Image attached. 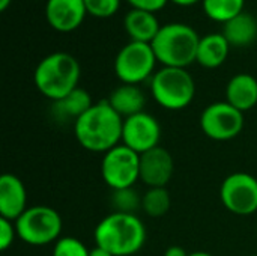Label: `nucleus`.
<instances>
[{
	"label": "nucleus",
	"mask_w": 257,
	"mask_h": 256,
	"mask_svg": "<svg viewBox=\"0 0 257 256\" xmlns=\"http://www.w3.org/2000/svg\"><path fill=\"white\" fill-rule=\"evenodd\" d=\"M72 128L81 148L105 154L122 143L123 119L113 110L107 100H102L93 103Z\"/></svg>",
	"instance_id": "1"
},
{
	"label": "nucleus",
	"mask_w": 257,
	"mask_h": 256,
	"mask_svg": "<svg viewBox=\"0 0 257 256\" xmlns=\"http://www.w3.org/2000/svg\"><path fill=\"white\" fill-rule=\"evenodd\" d=\"M96 246L113 256L136 255L146 241L145 223L136 214L110 213L95 228Z\"/></svg>",
	"instance_id": "2"
},
{
	"label": "nucleus",
	"mask_w": 257,
	"mask_h": 256,
	"mask_svg": "<svg viewBox=\"0 0 257 256\" xmlns=\"http://www.w3.org/2000/svg\"><path fill=\"white\" fill-rule=\"evenodd\" d=\"M80 74V63L72 54L56 51L36 65L33 81L45 98L57 101L78 88Z\"/></svg>",
	"instance_id": "3"
},
{
	"label": "nucleus",
	"mask_w": 257,
	"mask_h": 256,
	"mask_svg": "<svg viewBox=\"0 0 257 256\" xmlns=\"http://www.w3.org/2000/svg\"><path fill=\"white\" fill-rule=\"evenodd\" d=\"M200 36L184 23H170L161 26L158 35L151 42L157 60L163 66L187 68L196 62Z\"/></svg>",
	"instance_id": "4"
},
{
	"label": "nucleus",
	"mask_w": 257,
	"mask_h": 256,
	"mask_svg": "<svg viewBox=\"0 0 257 256\" xmlns=\"http://www.w3.org/2000/svg\"><path fill=\"white\" fill-rule=\"evenodd\" d=\"M152 98L167 110L188 107L196 95V83L187 68L163 66L151 78Z\"/></svg>",
	"instance_id": "5"
},
{
	"label": "nucleus",
	"mask_w": 257,
	"mask_h": 256,
	"mask_svg": "<svg viewBox=\"0 0 257 256\" xmlns=\"http://www.w3.org/2000/svg\"><path fill=\"white\" fill-rule=\"evenodd\" d=\"M18 238L29 246L41 247L60 238L63 222L60 214L48 205L29 207L17 220Z\"/></svg>",
	"instance_id": "6"
},
{
	"label": "nucleus",
	"mask_w": 257,
	"mask_h": 256,
	"mask_svg": "<svg viewBox=\"0 0 257 256\" xmlns=\"http://www.w3.org/2000/svg\"><path fill=\"white\" fill-rule=\"evenodd\" d=\"M157 56L151 44L130 41L114 57V74L125 84H140L155 74Z\"/></svg>",
	"instance_id": "7"
},
{
	"label": "nucleus",
	"mask_w": 257,
	"mask_h": 256,
	"mask_svg": "<svg viewBox=\"0 0 257 256\" xmlns=\"http://www.w3.org/2000/svg\"><path fill=\"white\" fill-rule=\"evenodd\" d=\"M101 177L111 190L134 187L140 180V154L125 145H117L104 154Z\"/></svg>",
	"instance_id": "8"
},
{
	"label": "nucleus",
	"mask_w": 257,
	"mask_h": 256,
	"mask_svg": "<svg viewBox=\"0 0 257 256\" xmlns=\"http://www.w3.org/2000/svg\"><path fill=\"white\" fill-rule=\"evenodd\" d=\"M203 134L217 142H227L238 137L244 128V113L227 101L209 104L200 115Z\"/></svg>",
	"instance_id": "9"
},
{
	"label": "nucleus",
	"mask_w": 257,
	"mask_h": 256,
	"mask_svg": "<svg viewBox=\"0 0 257 256\" xmlns=\"http://www.w3.org/2000/svg\"><path fill=\"white\" fill-rule=\"evenodd\" d=\"M223 207L236 216H251L257 211V178L247 172H235L224 178L220 187Z\"/></svg>",
	"instance_id": "10"
},
{
	"label": "nucleus",
	"mask_w": 257,
	"mask_h": 256,
	"mask_svg": "<svg viewBox=\"0 0 257 256\" xmlns=\"http://www.w3.org/2000/svg\"><path fill=\"white\" fill-rule=\"evenodd\" d=\"M161 140V125L155 116L148 112L137 113L123 119L122 130V145L136 151L137 154H145L157 146Z\"/></svg>",
	"instance_id": "11"
},
{
	"label": "nucleus",
	"mask_w": 257,
	"mask_h": 256,
	"mask_svg": "<svg viewBox=\"0 0 257 256\" xmlns=\"http://www.w3.org/2000/svg\"><path fill=\"white\" fill-rule=\"evenodd\" d=\"M173 172L175 161L166 148L157 146L140 155V181H143L148 189L167 187Z\"/></svg>",
	"instance_id": "12"
},
{
	"label": "nucleus",
	"mask_w": 257,
	"mask_h": 256,
	"mask_svg": "<svg viewBox=\"0 0 257 256\" xmlns=\"http://www.w3.org/2000/svg\"><path fill=\"white\" fill-rule=\"evenodd\" d=\"M87 15L84 0H47V23L60 33L78 29Z\"/></svg>",
	"instance_id": "13"
},
{
	"label": "nucleus",
	"mask_w": 257,
	"mask_h": 256,
	"mask_svg": "<svg viewBox=\"0 0 257 256\" xmlns=\"http://www.w3.org/2000/svg\"><path fill=\"white\" fill-rule=\"evenodd\" d=\"M27 190L24 183L12 174L0 178V217L15 222L27 210Z\"/></svg>",
	"instance_id": "14"
},
{
	"label": "nucleus",
	"mask_w": 257,
	"mask_h": 256,
	"mask_svg": "<svg viewBox=\"0 0 257 256\" xmlns=\"http://www.w3.org/2000/svg\"><path fill=\"white\" fill-rule=\"evenodd\" d=\"M93 106L90 94L83 89L77 88L63 98L53 101L51 106V113L57 122L62 124H75L90 107Z\"/></svg>",
	"instance_id": "15"
},
{
	"label": "nucleus",
	"mask_w": 257,
	"mask_h": 256,
	"mask_svg": "<svg viewBox=\"0 0 257 256\" xmlns=\"http://www.w3.org/2000/svg\"><path fill=\"white\" fill-rule=\"evenodd\" d=\"M226 101L239 112H248L257 106V80L251 74L233 75L226 86Z\"/></svg>",
	"instance_id": "16"
},
{
	"label": "nucleus",
	"mask_w": 257,
	"mask_h": 256,
	"mask_svg": "<svg viewBox=\"0 0 257 256\" xmlns=\"http://www.w3.org/2000/svg\"><path fill=\"white\" fill-rule=\"evenodd\" d=\"M123 27L131 41L151 44L158 35L161 24L155 14L140 9H131L123 18Z\"/></svg>",
	"instance_id": "17"
},
{
	"label": "nucleus",
	"mask_w": 257,
	"mask_h": 256,
	"mask_svg": "<svg viewBox=\"0 0 257 256\" xmlns=\"http://www.w3.org/2000/svg\"><path fill=\"white\" fill-rule=\"evenodd\" d=\"M107 101L122 119L145 112V106H146V97L143 91L137 84H125V83L117 86L110 94Z\"/></svg>",
	"instance_id": "18"
},
{
	"label": "nucleus",
	"mask_w": 257,
	"mask_h": 256,
	"mask_svg": "<svg viewBox=\"0 0 257 256\" xmlns=\"http://www.w3.org/2000/svg\"><path fill=\"white\" fill-rule=\"evenodd\" d=\"M230 44L223 33H209L200 38L196 62L203 68L214 69L221 66L229 56Z\"/></svg>",
	"instance_id": "19"
},
{
	"label": "nucleus",
	"mask_w": 257,
	"mask_h": 256,
	"mask_svg": "<svg viewBox=\"0 0 257 256\" xmlns=\"http://www.w3.org/2000/svg\"><path fill=\"white\" fill-rule=\"evenodd\" d=\"M223 35L230 47H248L257 38V21L251 14L242 12L223 24Z\"/></svg>",
	"instance_id": "20"
},
{
	"label": "nucleus",
	"mask_w": 257,
	"mask_h": 256,
	"mask_svg": "<svg viewBox=\"0 0 257 256\" xmlns=\"http://www.w3.org/2000/svg\"><path fill=\"white\" fill-rule=\"evenodd\" d=\"M202 5L208 18L226 24L244 12L245 0H202Z\"/></svg>",
	"instance_id": "21"
},
{
	"label": "nucleus",
	"mask_w": 257,
	"mask_h": 256,
	"mask_svg": "<svg viewBox=\"0 0 257 256\" xmlns=\"http://www.w3.org/2000/svg\"><path fill=\"white\" fill-rule=\"evenodd\" d=\"M172 205L170 193L166 187H152L142 198V210L154 219L163 217L169 213Z\"/></svg>",
	"instance_id": "22"
},
{
	"label": "nucleus",
	"mask_w": 257,
	"mask_h": 256,
	"mask_svg": "<svg viewBox=\"0 0 257 256\" xmlns=\"http://www.w3.org/2000/svg\"><path fill=\"white\" fill-rule=\"evenodd\" d=\"M142 198L134 187L122 189V190H111V207L113 213H123V214H136L142 208Z\"/></svg>",
	"instance_id": "23"
},
{
	"label": "nucleus",
	"mask_w": 257,
	"mask_h": 256,
	"mask_svg": "<svg viewBox=\"0 0 257 256\" xmlns=\"http://www.w3.org/2000/svg\"><path fill=\"white\" fill-rule=\"evenodd\" d=\"M89 252L90 249L74 237H60L53 247V256H89Z\"/></svg>",
	"instance_id": "24"
},
{
	"label": "nucleus",
	"mask_w": 257,
	"mask_h": 256,
	"mask_svg": "<svg viewBox=\"0 0 257 256\" xmlns=\"http://www.w3.org/2000/svg\"><path fill=\"white\" fill-rule=\"evenodd\" d=\"M84 5L89 15L96 18H108L119 11L120 0H84Z\"/></svg>",
	"instance_id": "25"
},
{
	"label": "nucleus",
	"mask_w": 257,
	"mask_h": 256,
	"mask_svg": "<svg viewBox=\"0 0 257 256\" xmlns=\"http://www.w3.org/2000/svg\"><path fill=\"white\" fill-rule=\"evenodd\" d=\"M15 238H18L15 222L0 217V250L6 252L9 247H12Z\"/></svg>",
	"instance_id": "26"
},
{
	"label": "nucleus",
	"mask_w": 257,
	"mask_h": 256,
	"mask_svg": "<svg viewBox=\"0 0 257 256\" xmlns=\"http://www.w3.org/2000/svg\"><path fill=\"white\" fill-rule=\"evenodd\" d=\"M126 2L131 5L133 9H140V11L157 14L158 11L166 8L169 0H126Z\"/></svg>",
	"instance_id": "27"
},
{
	"label": "nucleus",
	"mask_w": 257,
	"mask_h": 256,
	"mask_svg": "<svg viewBox=\"0 0 257 256\" xmlns=\"http://www.w3.org/2000/svg\"><path fill=\"white\" fill-rule=\"evenodd\" d=\"M190 253L184 249V247H181V246H170V247H167L166 249V252H164V256H188Z\"/></svg>",
	"instance_id": "28"
},
{
	"label": "nucleus",
	"mask_w": 257,
	"mask_h": 256,
	"mask_svg": "<svg viewBox=\"0 0 257 256\" xmlns=\"http://www.w3.org/2000/svg\"><path fill=\"white\" fill-rule=\"evenodd\" d=\"M89 256H113V255H111L108 250H105L104 247H101V246H95L93 249H90Z\"/></svg>",
	"instance_id": "29"
},
{
	"label": "nucleus",
	"mask_w": 257,
	"mask_h": 256,
	"mask_svg": "<svg viewBox=\"0 0 257 256\" xmlns=\"http://www.w3.org/2000/svg\"><path fill=\"white\" fill-rule=\"evenodd\" d=\"M170 2H173L175 5H179V6H191V5H196L200 0H170Z\"/></svg>",
	"instance_id": "30"
},
{
	"label": "nucleus",
	"mask_w": 257,
	"mask_h": 256,
	"mask_svg": "<svg viewBox=\"0 0 257 256\" xmlns=\"http://www.w3.org/2000/svg\"><path fill=\"white\" fill-rule=\"evenodd\" d=\"M11 3H12V0H0V11H6Z\"/></svg>",
	"instance_id": "31"
},
{
	"label": "nucleus",
	"mask_w": 257,
	"mask_h": 256,
	"mask_svg": "<svg viewBox=\"0 0 257 256\" xmlns=\"http://www.w3.org/2000/svg\"><path fill=\"white\" fill-rule=\"evenodd\" d=\"M188 256H214L211 255L209 252H203V250H197V252H191Z\"/></svg>",
	"instance_id": "32"
},
{
	"label": "nucleus",
	"mask_w": 257,
	"mask_h": 256,
	"mask_svg": "<svg viewBox=\"0 0 257 256\" xmlns=\"http://www.w3.org/2000/svg\"><path fill=\"white\" fill-rule=\"evenodd\" d=\"M253 256H257V255H253Z\"/></svg>",
	"instance_id": "33"
}]
</instances>
